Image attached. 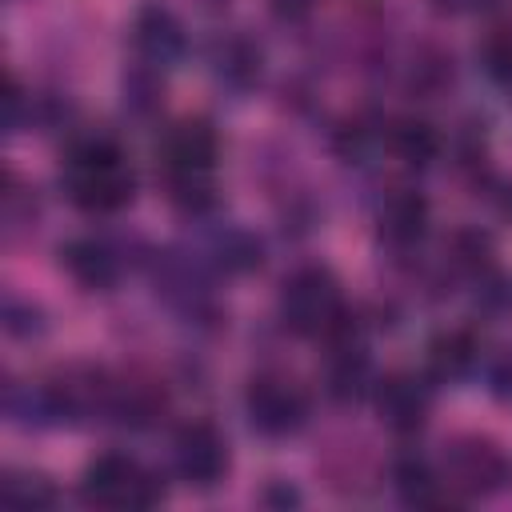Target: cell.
<instances>
[{"label":"cell","instance_id":"1","mask_svg":"<svg viewBox=\"0 0 512 512\" xmlns=\"http://www.w3.org/2000/svg\"><path fill=\"white\" fill-rule=\"evenodd\" d=\"M60 192L84 216H116L136 200V168L116 136H72L60 156Z\"/></svg>","mask_w":512,"mask_h":512},{"label":"cell","instance_id":"2","mask_svg":"<svg viewBox=\"0 0 512 512\" xmlns=\"http://www.w3.org/2000/svg\"><path fill=\"white\" fill-rule=\"evenodd\" d=\"M216 160L220 132L204 116H184L164 128L156 144V164L164 172V192L188 220H208L216 208Z\"/></svg>","mask_w":512,"mask_h":512},{"label":"cell","instance_id":"3","mask_svg":"<svg viewBox=\"0 0 512 512\" xmlns=\"http://www.w3.org/2000/svg\"><path fill=\"white\" fill-rule=\"evenodd\" d=\"M344 312L348 304L328 264H296L276 288V316L300 340H324L344 320Z\"/></svg>","mask_w":512,"mask_h":512},{"label":"cell","instance_id":"4","mask_svg":"<svg viewBox=\"0 0 512 512\" xmlns=\"http://www.w3.org/2000/svg\"><path fill=\"white\" fill-rule=\"evenodd\" d=\"M76 492L88 508H156L164 500V476L156 468H148L140 456L132 452H120V448H108V452H96L80 480H76Z\"/></svg>","mask_w":512,"mask_h":512},{"label":"cell","instance_id":"5","mask_svg":"<svg viewBox=\"0 0 512 512\" xmlns=\"http://www.w3.org/2000/svg\"><path fill=\"white\" fill-rule=\"evenodd\" d=\"M444 488L456 500H488L512 488V452L484 432H460L440 452Z\"/></svg>","mask_w":512,"mask_h":512},{"label":"cell","instance_id":"6","mask_svg":"<svg viewBox=\"0 0 512 512\" xmlns=\"http://www.w3.org/2000/svg\"><path fill=\"white\" fill-rule=\"evenodd\" d=\"M324 344V364H320V388L332 404H360L372 396L376 384V368L368 356V336H364V320L348 308L344 320L320 340Z\"/></svg>","mask_w":512,"mask_h":512},{"label":"cell","instance_id":"7","mask_svg":"<svg viewBox=\"0 0 512 512\" xmlns=\"http://www.w3.org/2000/svg\"><path fill=\"white\" fill-rule=\"evenodd\" d=\"M240 408H244L248 428L256 436H264V440H288L312 416V400H308L304 384H296L292 376L272 372V368L248 376L244 396H240Z\"/></svg>","mask_w":512,"mask_h":512},{"label":"cell","instance_id":"8","mask_svg":"<svg viewBox=\"0 0 512 512\" xmlns=\"http://www.w3.org/2000/svg\"><path fill=\"white\" fill-rule=\"evenodd\" d=\"M168 460H172V476L180 484H188L196 492H212L216 484H224V476L232 468V444L220 424L192 416L172 432Z\"/></svg>","mask_w":512,"mask_h":512},{"label":"cell","instance_id":"9","mask_svg":"<svg viewBox=\"0 0 512 512\" xmlns=\"http://www.w3.org/2000/svg\"><path fill=\"white\" fill-rule=\"evenodd\" d=\"M432 392H436V384L424 376V368L420 372L392 368V372L376 376L368 400H372L376 420L392 436H416V432H424V424L432 416Z\"/></svg>","mask_w":512,"mask_h":512},{"label":"cell","instance_id":"10","mask_svg":"<svg viewBox=\"0 0 512 512\" xmlns=\"http://www.w3.org/2000/svg\"><path fill=\"white\" fill-rule=\"evenodd\" d=\"M432 204L420 188H392L376 204V244L388 256H412L428 240Z\"/></svg>","mask_w":512,"mask_h":512},{"label":"cell","instance_id":"11","mask_svg":"<svg viewBox=\"0 0 512 512\" xmlns=\"http://www.w3.org/2000/svg\"><path fill=\"white\" fill-rule=\"evenodd\" d=\"M132 56L136 64L144 68H156V72H172L184 64L188 56V32H184V20L164 8V4H144L136 16H132Z\"/></svg>","mask_w":512,"mask_h":512},{"label":"cell","instance_id":"12","mask_svg":"<svg viewBox=\"0 0 512 512\" xmlns=\"http://www.w3.org/2000/svg\"><path fill=\"white\" fill-rule=\"evenodd\" d=\"M56 264H60V272H64L80 292H112V288L120 284V276H124V256H120V248H116L112 240H104V236H92V232L60 240Z\"/></svg>","mask_w":512,"mask_h":512},{"label":"cell","instance_id":"13","mask_svg":"<svg viewBox=\"0 0 512 512\" xmlns=\"http://www.w3.org/2000/svg\"><path fill=\"white\" fill-rule=\"evenodd\" d=\"M484 340L472 324H452L432 332L424 344V376L432 384H464L484 368Z\"/></svg>","mask_w":512,"mask_h":512},{"label":"cell","instance_id":"14","mask_svg":"<svg viewBox=\"0 0 512 512\" xmlns=\"http://www.w3.org/2000/svg\"><path fill=\"white\" fill-rule=\"evenodd\" d=\"M208 76L220 92L240 100V96L256 92V84L264 76V48L248 32H220L208 44Z\"/></svg>","mask_w":512,"mask_h":512},{"label":"cell","instance_id":"15","mask_svg":"<svg viewBox=\"0 0 512 512\" xmlns=\"http://www.w3.org/2000/svg\"><path fill=\"white\" fill-rule=\"evenodd\" d=\"M168 412V396L156 380L148 376H112V388H108V412H104V424H116V428H128V432H144V428H156Z\"/></svg>","mask_w":512,"mask_h":512},{"label":"cell","instance_id":"16","mask_svg":"<svg viewBox=\"0 0 512 512\" xmlns=\"http://www.w3.org/2000/svg\"><path fill=\"white\" fill-rule=\"evenodd\" d=\"M196 252H200V260H204L212 272H220V276H248V272H256V268L264 264V244H260V236H252L248 228L228 224V220L212 224V228L204 232V244H200Z\"/></svg>","mask_w":512,"mask_h":512},{"label":"cell","instance_id":"17","mask_svg":"<svg viewBox=\"0 0 512 512\" xmlns=\"http://www.w3.org/2000/svg\"><path fill=\"white\" fill-rule=\"evenodd\" d=\"M388 484L396 492V500L404 508H436L444 500H452V492L444 488V476H440V464H432L424 452L408 448V452H396L392 464H388Z\"/></svg>","mask_w":512,"mask_h":512},{"label":"cell","instance_id":"18","mask_svg":"<svg viewBox=\"0 0 512 512\" xmlns=\"http://www.w3.org/2000/svg\"><path fill=\"white\" fill-rule=\"evenodd\" d=\"M4 420L20 432H48L60 428V412L52 400L48 380H4Z\"/></svg>","mask_w":512,"mask_h":512},{"label":"cell","instance_id":"19","mask_svg":"<svg viewBox=\"0 0 512 512\" xmlns=\"http://www.w3.org/2000/svg\"><path fill=\"white\" fill-rule=\"evenodd\" d=\"M388 152L404 168L424 172L444 156V136L428 116H400L388 124Z\"/></svg>","mask_w":512,"mask_h":512},{"label":"cell","instance_id":"20","mask_svg":"<svg viewBox=\"0 0 512 512\" xmlns=\"http://www.w3.org/2000/svg\"><path fill=\"white\" fill-rule=\"evenodd\" d=\"M452 84H456V64H452V52H444L440 44H420L408 56V64H404V92L412 100H440Z\"/></svg>","mask_w":512,"mask_h":512},{"label":"cell","instance_id":"21","mask_svg":"<svg viewBox=\"0 0 512 512\" xmlns=\"http://www.w3.org/2000/svg\"><path fill=\"white\" fill-rule=\"evenodd\" d=\"M444 268L456 280L476 284L480 276H488L496 268V244L484 228H456L444 244Z\"/></svg>","mask_w":512,"mask_h":512},{"label":"cell","instance_id":"22","mask_svg":"<svg viewBox=\"0 0 512 512\" xmlns=\"http://www.w3.org/2000/svg\"><path fill=\"white\" fill-rule=\"evenodd\" d=\"M0 504L16 508V512H44V508L60 504V488L48 472L12 464L0 472Z\"/></svg>","mask_w":512,"mask_h":512},{"label":"cell","instance_id":"23","mask_svg":"<svg viewBox=\"0 0 512 512\" xmlns=\"http://www.w3.org/2000/svg\"><path fill=\"white\" fill-rule=\"evenodd\" d=\"M36 220H40V200H36V188L24 184L12 168L4 172V188H0V232H4V244H16L24 236L36 232Z\"/></svg>","mask_w":512,"mask_h":512},{"label":"cell","instance_id":"24","mask_svg":"<svg viewBox=\"0 0 512 512\" xmlns=\"http://www.w3.org/2000/svg\"><path fill=\"white\" fill-rule=\"evenodd\" d=\"M332 148L348 164H364L376 148H388V124L376 116H352L332 132Z\"/></svg>","mask_w":512,"mask_h":512},{"label":"cell","instance_id":"25","mask_svg":"<svg viewBox=\"0 0 512 512\" xmlns=\"http://www.w3.org/2000/svg\"><path fill=\"white\" fill-rule=\"evenodd\" d=\"M476 64L496 88L512 92V20H496L484 28V36L476 40Z\"/></svg>","mask_w":512,"mask_h":512},{"label":"cell","instance_id":"26","mask_svg":"<svg viewBox=\"0 0 512 512\" xmlns=\"http://www.w3.org/2000/svg\"><path fill=\"white\" fill-rule=\"evenodd\" d=\"M0 324L8 332V340H40L48 332V312L28 300V296H16V292H4V312H0Z\"/></svg>","mask_w":512,"mask_h":512},{"label":"cell","instance_id":"27","mask_svg":"<svg viewBox=\"0 0 512 512\" xmlns=\"http://www.w3.org/2000/svg\"><path fill=\"white\" fill-rule=\"evenodd\" d=\"M160 104H164V72L132 64L124 72V108L136 116H152Z\"/></svg>","mask_w":512,"mask_h":512},{"label":"cell","instance_id":"28","mask_svg":"<svg viewBox=\"0 0 512 512\" xmlns=\"http://www.w3.org/2000/svg\"><path fill=\"white\" fill-rule=\"evenodd\" d=\"M0 104H4V132H8V136L32 128V120H36V96H28V88L20 84L16 72L4 76V96H0Z\"/></svg>","mask_w":512,"mask_h":512},{"label":"cell","instance_id":"29","mask_svg":"<svg viewBox=\"0 0 512 512\" xmlns=\"http://www.w3.org/2000/svg\"><path fill=\"white\" fill-rule=\"evenodd\" d=\"M484 388L492 400L500 404H512V348H500L492 356H484Z\"/></svg>","mask_w":512,"mask_h":512},{"label":"cell","instance_id":"30","mask_svg":"<svg viewBox=\"0 0 512 512\" xmlns=\"http://www.w3.org/2000/svg\"><path fill=\"white\" fill-rule=\"evenodd\" d=\"M260 504H264V508H300L304 496H300V488L288 484V480H268L264 492H260Z\"/></svg>","mask_w":512,"mask_h":512},{"label":"cell","instance_id":"31","mask_svg":"<svg viewBox=\"0 0 512 512\" xmlns=\"http://www.w3.org/2000/svg\"><path fill=\"white\" fill-rule=\"evenodd\" d=\"M500 0H428V8L436 16H472V12H488Z\"/></svg>","mask_w":512,"mask_h":512},{"label":"cell","instance_id":"32","mask_svg":"<svg viewBox=\"0 0 512 512\" xmlns=\"http://www.w3.org/2000/svg\"><path fill=\"white\" fill-rule=\"evenodd\" d=\"M312 4H316V0H268L272 16H276L280 24H300V20L312 12Z\"/></svg>","mask_w":512,"mask_h":512},{"label":"cell","instance_id":"33","mask_svg":"<svg viewBox=\"0 0 512 512\" xmlns=\"http://www.w3.org/2000/svg\"><path fill=\"white\" fill-rule=\"evenodd\" d=\"M496 208H500L504 220H512V184H504V188L496 192Z\"/></svg>","mask_w":512,"mask_h":512}]
</instances>
